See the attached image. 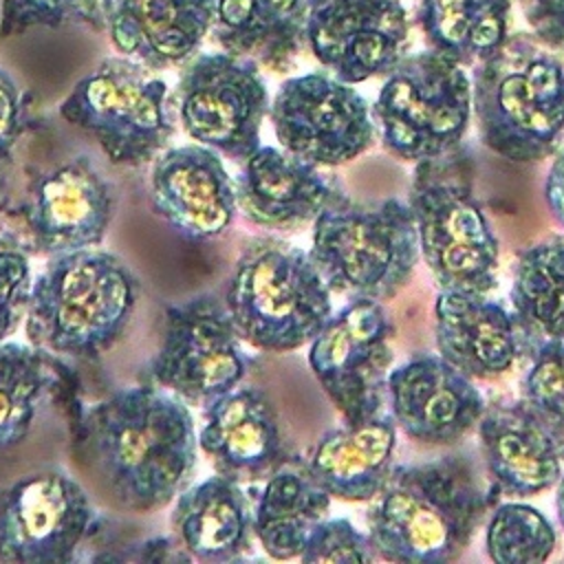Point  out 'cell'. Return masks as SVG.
I'll return each mask as SVG.
<instances>
[{"label": "cell", "mask_w": 564, "mask_h": 564, "mask_svg": "<svg viewBox=\"0 0 564 564\" xmlns=\"http://www.w3.org/2000/svg\"><path fill=\"white\" fill-rule=\"evenodd\" d=\"M82 434L101 482L126 511H159L192 485L198 460L192 410L156 383L121 388L88 408Z\"/></svg>", "instance_id": "obj_1"}, {"label": "cell", "mask_w": 564, "mask_h": 564, "mask_svg": "<svg viewBox=\"0 0 564 564\" xmlns=\"http://www.w3.org/2000/svg\"><path fill=\"white\" fill-rule=\"evenodd\" d=\"M500 496L467 449L399 465L366 513L375 553L403 564L454 562Z\"/></svg>", "instance_id": "obj_2"}, {"label": "cell", "mask_w": 564, "mask_h": 564, "mask_svg": "<svg viewBox=\"0 0 564 564\" xmlns=\"http://www.w3.org/2000/svg\"><path fill=\"white\" fill-rule=\"evenodd\" d=\"M137 300L139 280L119 256L97 247L51 256L33 280L24 333L40 350L95 359L121 337Z\"/></svg>", "instance_id": "obj_3"}, {"label": "cell", "mask_w": 564, "mask_h": 564, "mask_svg": "<svg viewBox=\"0 0 564 564\" xmlns=\"http://www.w3.org/2000/svg\"><path fill=\"white\" fill-rule=\"evenodd\" d=\"M471 106L491 152L516 163L542 161L564 141V62L535 35H507L478 62Z\"/></svg>", "instance_id": "obj_4"}, {"label": "cell", "mask_w": 564, "mask_h": 564, "mask_svg": "<svg viewBox=\"0 0 564 564\" xmlns=\"http://www.w3.org/2000/svg\"><path fill=\"white\" fill-rule=\"evenodd\" d=\"M474 154L460 141L419 161L408 205L421 256L441 289L489 293L498 286V238L474 189Z\"/></svg>", "instance_id": "obj_5"}, {"label": "cell", "mask_w": 564, "mask_h": 564, "mask_svg": "<svg viewBox=\"0 0 564 564\" xmlns=\"http://www.w3.org/2000/svg\"><path fill=\"white\" fill-rule=\"evenodd\" d=\"M330 297L311 251L262 236L236 260L225 306L245 344L284 355L311 344L324 328L333 315Z\"/></svg>", "instance_id": "obj_6"}, {"label": "cell", "mask_w": 564, "mask_h": 564, "mask_svg": "<svg viewBox=\"0 0 564 564\" xmlns=\"http://www.w3.org/2000/svg\"><path fill=\"white\" fill-rule=\"evenodd\" d=\"M308 251L333 293L379 302L410 282L421 256L408 203H355L346 194L313 220Z\"/></svg>", "instance_id": "obj_7"}, {"label": "cell", "mask_w": 564, "mask_h": 564, "mask_svg": "<svg viewBox=\"0 0 564 564\" xmlns=\"http://www.w3.org/2000/svg\"><path fill=\"white\" fill-rule=\"evenodd\" d=\"M167 97L161 77L117 55L106 57L73 86L59 104V115L88 132L110 163L139 167L154 161L174 134Z\"/></svg>", "instance_id": "obj_8"}, {"label": "cell", "mask_w": 564, "mask_h": 564, "mask_svg": "<svg viewBox=\"0 0 564 564\" xmlns=\"http://www.w3.org/2000/svg\"><path fill=\"white\" fill-rule=\"evenodd\" d=\"M471 110V79L463 64L434 48L403 55L372 106L383 148L412 163L458 145Z\"/></svg>", "instance_id": "obj_9"}, {"label": "cell", "mask_w": 564, "mask_h": 564, "mask_svg": "<svg viewBox=\"0 0 564 564\" xmlns=\"http://www.w3.org/2000/svg\"><path fill=\"white\" fill-rule=\"evenodd\" d=\"M174 104L189 139L238 165L262 145L260 130L271 99L260 64L249 57L196 53L183 64Z\"/></svg>", "instance_id": "obj_10"}, {"label": "cell", "mask_w": 564, "mask_h": 564, "mask_svg": "<svg viewBox=\"0 0 564 564\" xmlns=\"http://www.w3.org/2000/svg\"><path fill=\"white\" fill-rule=\"evenodd\" d=\"M249 368L238 328L212 293H198L165 311L161 346L150 364L152 383L187 405L207 408L238 388Z\"/></svg>", "instance_id": "obj_11"}, {"label": "cell", "mask_w": 564, "mask_h": 564, "mask_svg": "<svg viewBox=\"0 0 564 564\" xmlns=\"http://www.w3.org/2000/svg\"><path fill=\"white\" fill-rule=\"evenodd\" d=\"M392 335V319L379 300L350 297L313 337L308 366L344 421L381 412L394 359Z\"/></svg>", "instance_id": "obj_12"}, {"label": "cell", "mask_w": 564, "mask_h": 564, "mask_svg": "<svg viewBox=\"0 0 564 564\" xmlns=\"http://www.w3.org/2000/svg\"><path fill=\"white\" fill-rule=\"evenodd\" d=\"M269 121L282 150L317 167L350 163L377 137L368 101L326 73L284 79L269 104Z\"/></svg>", "instance_id": "obj_13"}, {"label": "cell", "mask_w": 564, "mask_h": 564, "mask_svg": "<svg viewBox=\"0 0 564 564\" xmlns=\"http://www.w3.org/2000/svg\"><path fill=\"white\" fill-rule=\"evenodd\" d=\"M93 522L84 487L59 469L29 474L0 489V560L66 564Z\"/></svg>", "instance_id": "obj_14"}, {"label": "cell", "mask_w": 564, "mask_h": 564, "mask_svg": "<svg viewBox=\"0 0 564 564\" xmlns=\"http://www.w3.org/2000/svg\"><path fill=\"white\" fill-rule=\"evenodd\" d=\"M410 35L399 0H306L304 44L346 84L388 75Z\"/></svg>", "instance_id": "obj_15"}, {"label": "cell", "mask_w": 564, "mask_h": 564, "mask_svg": "<svg viewBox=\"0 0 564 564\" xmlns=\"http://www.w3.org/2000/svg\"><path fill=\"white\" fill-rule=\"evenodd\" d=\"M390 414L419 445L449 447L460 443L485 412L474 379L445 357L419 352L388 375Z\"/></svg>", "instance_id": "obj_16"}, {"label": "cell", "mask_w": 564, "mask_h": 564, "mask_svg": "<svg viewBox=\"0 0 564 564\" xmlns=\"http://www.w3.org/2000/svg\"><path fill=\"white\" fill-rule=\"evenodd\" d=\"M480 460L502 496L529 498L557 485L564 436L522 397L496 399L478 421Z\"/></svg>", "instance_id": "obj_17"}, {"label": "cell", "mask_w": 564, "mask_h": 564, "mask_svg": "<svg viewBox=\"0 0 564 564\" xmlns=\"http://www.w3.org/2000/svg\"><path fill=\"white\" fill-rule=\"evenodd\" d=\"M198 449L214 471L240 485L264 482L295 456L282 434L278 412L260 388H234L203 408Z\"/></svg>", "instance_id": "obj_18"}, {"label": "cell", "mask_w": 564, "mask_h": 564, "mask_svg": "<svg viewBox=\"0 0 564 564\" xmlns=\"http://www.w3.org/2000/svg\"><path fill=\"white\" fill-rule=\"evenodd\" d=\"M150 203L178 234L198 240L223 236L238 212L220 154L200 143L165 148L152 161Z\"/></svg>", "instance_id": "obj_19"}, {"label": "cell", "mask_w": 564, "mask_h": 564, "mask_svg": "<svg viewBox=\"0 0 564 564\" xmlns=\"http://www.w3.org/2000/svg\"><path fill=\"white\" fill-rule=\"evenodd\" d=\"M115 216V192L88 156L40 176L29 203V229L44 256L99 247Z\"/></svg>", "instance_id": "obj_20"}, {"label": "cell", "mask_w": 564, "mask_h": 564, "mask_svg": "<svg viewBox=\"0 0 564 564\" xmlns=\"http://www.w3.org/2000/svg\"><path fill=\"white\" fill-rule=\"evenodd\" d=\"M238 212L258 227L291 231L313 220L344 192L322 167L282 148L260 145L234 178Z\"/></svg>", "instance_id": "obj_21"}, {"label": "cell", "mask_w": 564, "mask_h": 564, "mask_svg": "<svg viewBox=\"0 0 564 564\" xmlns=\"http://www.w3.org/2000/svg\"><path fill=\"white\" fill-rule=\"evenodd\" d=\"M434 337L438 355L471 379H498L524 352L513 311L478 291L441 289Z\"/></svg>", "instance_id": "obj_22"}, {"label": "cell", "mask_w": 564, "mask_h": 564, "mask_svg": "<svg viewBox=\"0 0 564 564\" xmlns=\"http://www.w3.org/2000/svg\"><path fill=\"white\" fill-rule=\"evenodd\" d=\"M214 13L216 0H112L106 31L119 55L165 70L198 53Z\"/></svg>", "instance_id": "obj_23"}, {"label": "cell", "mask_w": 564, "mask_h": 564, "mask_svg": "<svg viewBox=\"0 0 564 564\" xmlns=\"http://www.w3.org/2000/svg\"><path fill=\"white\" fill-rule=\"evenodd\" d=\"M394 447L397 421L392 414L377 412L326 432L302 463L330 498L366 502L386 487L394 469Z\"/></svg>", "instance_id": "obj_24"}, {"label": "cell", "mask_w": 564, "mask_h": 564, "mask_svg": "<svg viewBox=\"0 0 564 564\" xmlns=\"http://www.w3.org/2000/svg\"><path fill=\"white\" fill-rule=\"evenodd\" d=\"M256 505L240 482L214 474L174 498L172 529L198 562H236L253 549Z\"/></svg>", "instance_id": "obj_25"}, {"label": "cell", "mask_w": 564, "mask_h": 564, "mask_svg": "<svg viewBox=\"0 0 564 564\" xmlns=\"http://www.w3.org/2000/svg\"><path fill=\"white\" fill-rule=\"evenodd\" d=\"M306 0H216L212 40L238 57L284 73L304 44Z\"/></svg>", "instance_id": "obj_26"}, {"label": "cell", "mask_w": 564, "mask_h": 564, "mask_svg": "<svg viewBox=\"0 0 564 564\" xmlns=\"http://www.w3.org/2000/svg\"><path fill=\"white\" fill-rule=\"evenodd\" d=\"M328 509L330 496L311 478L304 463L293 458L262 482L253 511L256 540L273 560L300 557Z\"/></svg>", "instance_id": "obj_27"}, {"label": "cell", "mask_w": 564, "mask_h": 564, "mask_svg": "<svg viewBox=\"0 0 564 564\" xmlns=\"http://www.w3.org/2000/svg\"><path fill=\"white\" fill-rule=\"evenodd\" d=\"M509 297L524 352L564 339V238H549L520 251Z\"/></svg>", "instance_id": "obj_28"}, {"label": "cell", "mask_w": 564, "mask_h": 564, "mask_svg": "<svg viewBox=\"0 0 564 564\" xmlns=\"http://www.w3.org/2000/svg\"><path fill=\"white\" fill-rule=\"evenodd\" d=\"M509 9V0H421L416 20L430 48L471 64L507 40Z\"/></svg>", "instance_id": "obj_29"}, {"label": "cell", "mask_w": 564, "mask_h": 564, "mask_svg": "<svg viewBox=\"0 0 564 564\" xmlns=\"http://www.w3.org/2000/svg\"><path fill=\"white\" fill-rule=\"evenodd\" d=\"M42 352L33 344H0V449L18 445L31 430L46 386Z\"/></svg>", "instance_id": "obj_30"}, {"label": "cell", "mask_w": 564, "mask_h": 564, "mask_svg": "<svg viewBox=\"0 0 564 564\" xmlns=\"http://www.w3.org/2000/svg\"><path fill=\"white\" fill-rule=\"evenodd\" d=\"M557 535L551 520L524 502H502L491 509L485 529V551L498 564H538L551 557Z\"/></svg>", "instance_id": "obj_31"}, {"label": "cell", "mask_w": 564, "mask_h": 564, "mask_svg": "<svg viewBox=\"0 0 564 564\" xmlns=\"http://www.w3.org/2000/svg\"><path fill=\"white\" fill-rule=\"evenodd\" d=\"M112 0H0V37L29 29H62L84 24L106 31Z\"/></svg>", "instance_id": "obj_32"}, {"label": "cell", "mask_w": 564, "mask_h": 564, "mask_svg": "<svg viewBox=\"0 0 564 564\" xmlns=\"http://www.w3.org/2000/svg\"><path fill=\"white\" fill-rule=\"evenodd\" d=\"M520 394L564 436V339L544 341L531 350V364L522 377Z\"/></svg>", "instance_id": "obj_33"}, {"label": "cell", "mask_w": 564, "mask_h": 564, "mask_svg": "<svg viewBox=\"0 0 564 564\" xmlns=\"http://www.w3.org/2000/svg\"><path fill=\"white\" fill-rule=\"evenodd\" d=\"M304 564H322V562H372L377 560L375 546L368 533H361L350 520L324 518L315 524L306 544L300 553Z\"/></svg>", "instance_id": "obj_34"}, {"label": "cell", "mask_w": 564, "mask_h": 564, "mask_svg": "<svg viewBox=\"0 0 564 564\" xmlns=\"http://www.w3.org/2000/svg\"><path fill=\"white\" fill-rule=\"evenodd\" d=\"M33 289L26 253L0 249V344L7 341L24 322Z\"/></svg>", "instance_id": "obj_35"}, {"label": "cell", "mask_w": 564, "mask_h": 564, "mask_svg": "<svg viewBox=\"0 0 564 564\" xmlns=\"http://www.w3.org/2000/svg\"><path fill=\"white\" fill-rule=\"evenodd\" d=\"M533 35L551 51L564 53V0H522Z\"/></svg>", "instance_id": "obj_36"}, {"label": "cell", "mask_w": 564, "mask_h": 564, "mask_svg": "<svg viewBox=\"0 0 564 564\" xmlns=\"http://www.w3.org/2000/svg\"><path fill=\"white\" fill-rule=\"evenodd\" d=\"M20 134V90L9 73L0 68V172L11 161Z\"/></svg>", "instance_id": "obj_37"}, {"label": "cell", "mask_w": 564, "mask_h": 564, "mask_svg": "<svg viewBox=\"0 0 564 564\" xmlns=\"http://www.w3.org/2000/svg\"><path fill=\"white\" fill-rule=\"evenodd\" d=\"M544 196L551 207V214L564 227V152L549 167L544 181Z\"/></svg>", "instance_id": "obj_38"}, {"label": "cell", "mask_w": 564, "mask_h": 564, "mask_svg": "<svg viewBox=\"0 0 564 564\" xmlns=\"http://www.w3.org/2000/svg\"><path fill=\"white\" fill-rule=\"evenodd\" d=\"M555 513H557V522L564 529V471L557 480V494H555Z\"/></svg>", "instance_id": "obj_39"}]
</instances>
